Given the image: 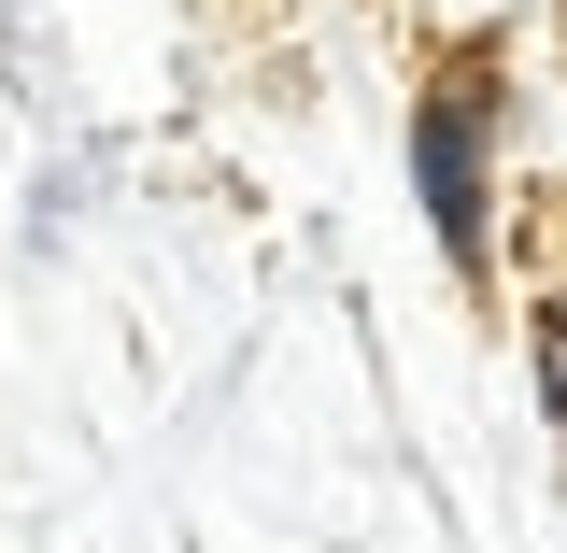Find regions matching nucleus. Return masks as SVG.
I'll list each match as a JSON object with an SVG mask.
<instances>
[{
	"mask_svg": "<svg viewBox=\"0 0 567 553\" xmlns=\"http://www.w3.org/2000/svg\"><path fill=\"white\" fill-rule=\"evenodd\" d=\"M496 142H511V114H483L454 71H425V100H412V185H425V227H440L454 284H496Z\"/></svg>",
	"mask_w": 567,
	"mask_h": 553,
	"instance_id": "f257e3e1",
	"label": "nucleus"
},
{
	"mask_svg": "<svg viewBox=\"0 0 567 553\" xmlns=\"http://www.w3.org/2000/svg\"><path fill=\"white\" fill-rule=\"evenodd\" d=\"M525 355H539V426H567V298H525Z\"/></svg>",
	"mask_w": 567,
	"mask_h": 553,
	"instance_id": "f03ea898",
	"label": "nucleus"
}]
</instances>
